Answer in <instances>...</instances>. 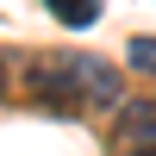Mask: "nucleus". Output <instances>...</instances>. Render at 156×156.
<instances>
[{
  "label": "nucleus",
  "mask_w": 156,
  "mask_h": 156,
  "mask_svg": "<svg viewBox=\"0 0 156 156\" xmlns=\"http://www.w3.org/2000/svg\"><path fill=\"white\" fill-rule=\"evenodd\" d=\"M125 62H131L137 75H156V37H144V31H137L131 44H125Z\"/></svg>",
  "instance_id": "nucleus-4"
},
{
  "label": "nucleus",
  "mask_w": 156,
  "mask_h": 156,
  "mask_svg": "<svg viewBox=\"0 0 156 156\" xmlns=\"http://www.w3.org/2000/svg\"><path fill=\"white\" fill-rule=\"evenodd\" d=\"M31 94L37 100H81V106L119 112L125 106V81L106 56H87V50H62V56H44L31 69Z\"/></svg>",
  "instance_id": "nucleus-1"
},
{
  "label": "nucleus",
  "mask_w": 156,
  "mask_h": 156,
  "mask_svg": "<svg viewBox=\"0 0 156 156\" xmlns=\"http://www.w3.org/2000/svg\"><path fill=\"white\" fill-rule=\"evenodd\" d=\"M119 144L125 150H156V100H125L119 106Z\"/></svg>",
  "instance_id": "nucleus-2"
},
{
  "label": "nucleus",
  "mask_w": 156,
  "mask_h": 156,
  "mask_svg": "<svg viewBox=\"0 0 156 156\" xmlns=\"http://www.w3.org/2000/svg\"><path fill=\"white\" fill-rule=\"evenodd\" d=\"M50 12H56V25H69V31L100 25V6H94V0H50Z\"/></svg>",
  "instance_id": "nucleus-3"
}]
</instances>
